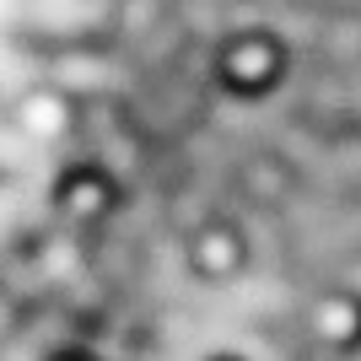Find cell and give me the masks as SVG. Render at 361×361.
<instances>
[{
	"label": "cell",
	"instance_id": "cell-1",
	"mask_svg": "<svg viewBox=\"0 0 361 361\" xmlns=\"http://www.w3.org/2000/svg\"><path fill=\"white\" fill-rule=\"evenodd\" d=\"M286 60H291L286 44L270 27H243L232 38H221V49H216V60H211V75L226 97L259 103V97H270L286 81Z\"/></svg>",
	"mask_w": 361,
	"mask_h": 361
},
{
	"label": "cell",
	"instance_id": "cell-2",
	"mask_svg": "<svg viewBox=\"0 0 361 361\" xmlns=\"http://www.w3.org/2000/svg\"><path fill=\"white\" fill-rule=\"evenodd\" d=\"M183 264H189V275L205 281V286H232V281H243L248 264H254V243H248V232H243L238 221L216 216V221H200L195 232L183 238Z\"/></svg>",
	"mask_w": 361,
	"mask_h": 361
},
{
	"label": "cell",
	"instance_id": "cell-3",
	"mask_svg": "<svg viewBox=\"0 0 361 361\" xmlns=\"http://www.w3.org/2000/svg\"><path fill=\"white\" fill-rule=\"evenodd\" d=\"M114 205H119V183L108 178L97 162L71 167V173H60V183H54V211H60L65 221H75V226H97Z\"/></svg>",
	"mask_w": 361,
	"mask_h": 361
},
{
	"label": "cell",
	"instance_id": "cell-4",
	"mask_svg": "<svg viewBox=\"0 0 361 361\" xmlns=\"http://www.w3.org/2000/svg\"><path fill=\"white\" fill-rule=\"evenodd\" d=\"M307 329H313L318 345L340 350V356H356L361 350V297L345 286V281L329 286L313 307H307Z\"/></svg>",
	"mask_w": 361,
	"mask_h": 361
},
{
	"label": "cell",
	"instance_id": "cell-5",
	"mask_svg": "<svg viewBox=\"0 0 361 361\" xmlns=\"http://www.w3.org/2000/svg\"><path fill=\"white\" fill-rule=\"evenodd\" d=\"M49 361H103V356H97L92 345H60V350H54Z\"/></svg>",
	"mask_w": 361,
	"mask_h": 361
},
{
	"label": "cell",
	"instance_id": "cell-6",
	"mask_svg": "<svg viewBox=\"0 0 361 361\" xmlns=\"http://www.w3.org/2000/svg\"><path fill=\"white\" fill-rule=\"evenodd\" d=\"M345 286H350V291H356V297H361V254L350 259V270H345Z\"/></svg>",
	"mask_w": 361,
	"mask_h": 361
},
{
	"label": "cell",
	"instance_id": "cell-7",
	"mask_svg": "<svg viewBox=\"0 0 361 361\" xmlns=\"http://www.w3.org/2000/svg\"><path fill=\"white\" fill-rule=\"evenodd\" d=\"M205 361H243V356H226V350H221V356H205Z\"/></svg>",
	"mask_w": 361,
	"mask_h": 361
}]
</instances>
